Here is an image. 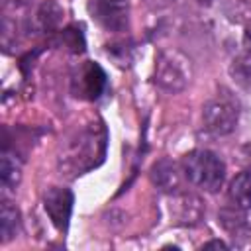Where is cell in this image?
Returning a JSON list of instances; mask_svg holds the SVG:
<instances>
[{
    "label": "cell",
    "instance_id": "cell-1",
    "mask_svg": "<svg viewBox=\"0 0 251 251\" xmlns=\"http://www.w3.org/2000/svg\"><path fill=\"white\" fill-rule=\"evenodd\" d=\"M106 155V129L100 122L76 129L63 145L59 167L69 176H78L104 161Z\"/></svg>",
    "mask_w": 251,
    "mask_h": 251
},
{
    "label": "cell",
    "instance_id": "cell-2",
    "mask_svg": "<svg viewBox=\"0 0 251 251\" xmlns=\"http://www.w3.org/2000/svg\"><path fill=\"white\" fill-rule=\"evenodd\" d=\"M180 167L188 182L204 192H218L226 180L224 161L208 149H194L186 153Z\"/></svg>",
    "mask_w": 251,
    "mask_h": 251
},
{
    "label": "cell",
    "instance_id": "cell-3",
    "mask_svg": "<svg viewBox=\"0 0 251 251\" xmlns=\"http://www.w3.org/2000/svg\"><path fill=\"white\" fill-rule=\"evenodd\" d=\"M192 76V65L186 55L176 49H165L155 59V82L167 92H180Z\"/></svg>",
    "mask_w": 251,
    "mask_h": 251
},
{
    "label": "cell",
    "instance_id": "cell-4",
    "mask_svg": "<svg viewBox=\"0 0 251 251\" xmlns=\"http://www.w3.org/2000/svg\"><path fill=\"white\" fill-rule=\"evenodd\" d=\"M239 120V106L227 94H218L202 108L204 127L214 135H227L235 129Z\"/></svg>",
    "mask_w": 251,
    "mask_h": 251
},
{
    "label": "cell",
    "instance_id": "cell-5",
    "mask_svg": "<svg viewBox=\"0 0 251 251\" xmlns=\"http://www.w3.org/2000/svg\"><path fill=\"white\" fill-rule=\"evenodd\" d=\"M88 12L92 20L106 31H126L129 25L127 0H90Z\"/></svg>",
    "mask_w": 251,
    "mask_h": 251
},
{
    "label": "cell",
    "instance_id": "cell-6",
    "mask_svg": "<svg viewBox=\"0 0 251 251\" xmlns=\"http://www.w3.org/2000/svg\"><path fill=\"white\" fill-rule=\"evenodd\" d=\"M73 202H75V196L65 186H51L43 194V208H45L49 220L53 222V226L61 231H65L69 227Z\"/></svg>",
    "mask_w": 251,
    "mask_h": 251
},
{
    "label": "cell",
    "instance_id": "cell-7",
    "mask_svg": "<svg viewBox=\"0 0 251 251\" xmlns=\"http://www.w3.org/2000/svg\"><path fill=\"white\" fill-rule=\"evenodd\" d=\"M106 88V73L100 65L86 61L80 65L78 73L73 78V92L84 100H96Z\"/></svg>",
    "mask_w": 251,
    "mask_h": 251
},
{
    "label": "cell",
    "instance_id": "cell-8",
    "mask_svg": "<svg viewBox=\"0 0 251 251\" xmlns=\"http://www.w3.org/2000/svg\"><path fill=\"white\" fill-rule=\"evenodd\" d=\"M151 180L153 184L163 190V192H169V194H176L178 188H180V180H182V175H180V169L176 163H173L171 159H161L157 161L153 167H151Z\"/></svg>",
    "mask_w": 251,
    "mask_h": 251
},
{
    "label": "cell",
    "instance_id": "cell-9",
    "mask_svg": "<svg viewBox=\"0 0 251 251\" xmlns=\"http://www.w3.org/2000/svg\"><path fill=\"white\" fill-rule=\"evenodd\" d=\"M175 208H176V222L182 226H194L200 222L204 214V204L196 194H176L175 198Z\"/></svg>",
    "mask_w": 251,
    "mask_h": 251
},
{
    "label": "cell",
    "instance_id": "cell-10",
    "mask_svg": "<svg viewBox=\"0 0 251 251\" xmlns=\"http://www.w3.org/2000/svg\"><path fill=\"white\" fill-rule=\"evenodd\" d=\"M229 200L241 210L251 208V169L241 171L229 182Z\"/></svg>",
    "mask_w": 251,
    "mask_h": 251
},
{
    "label": "cell",
    "instance_id": "cell-11",
    "mask_svg": "<svg viewBox=\"0 0 251 251\" xmlns=\"http://www.w3.org/2000/svg\"><path fill=\"white\" fill-rule=\"evenodd\" d=\"M20 226H22V220H20V212L18 208L4 200L2 202V210H0V235H2V241H10L12 237H16V233L20 231Z\"/></svg>",
    "mask_w": 251,
    "mask_h": 251
},
{
    "label": "cell",
    "instance_id": "cell-12",
    "mask_svg": "<svg viewBox=\"0 0 251 251\" xmlns=\"http://www.w3.org/2000/svg\"><path fill=\"white\" fill-rule=\"evenodd\" d=\"M61 16H63L61 8H59L55 2L47 0V2H43V4L37 8L35 25H37L39 31H43V33L55 31V29L59 27V24H61Z\"/></svg>",
    "mask_w": 251,
    "mask_h": 251
},
{
    "label": "cell",
    "instance_id": "cell-13",
    "mask_svg": "<svg viewBox=\"0 0 251 251\" xmlns=\"http://www.w3.org/2000/svg\"><path fill=\"white\" fill-rule=\"evenodd\" d=\"M22 178V167L16 161L14 155H10L6 149L2 153V163H0V180L4 188H16Z\"/></svg>",
    "mask_w": 251,
    "mask_h": 251
},
{
    "label": "cell",
    "instance_id": "cell-14",
    "mask_svg": "<svg viewBox=\"0 0 251 251\" xmlns=\"http://www.w3.org/2000/svg\"><path fill=\"white\" fill-rule=\"evenodd\" d=\"M63 43L71 49V51H75V53H80L82 49H84V39H82V33H80V29H76V27H67V29H63Z\"/></svg>",
    "mask_w": 251,
    "mask_h": 251
},
{
    "label": "cell",
    "instance_id": "cell-15",
    "mask_svg": "<svg viewBox=\"0 0 251 251\" xmlns=\"http://www.w3.org/2000/svg\"><path fill=\"white\" fill-rule=\"evenodd\" d=\"M243 47H245V55L251 57V24L247 25L245 35H243Z\"/></svg>",
    "mask_w": 251,
    "mask_h": 251
},
{
    "label": "cell",
    "instance_id": "cell-16",
    "mask_svg": "<svg viewBox=\"0 0 251 251\" xmlns=\"http://www.w3.org/2000/svg\"><path fill=\"white\" fill-rule=\"evenodd\" d=\"M202 247H204V249H210V247H218V249H226L227 245H226L224 241H220V239H214V241H208V243H204Z\"/></svg>",
    "mask_w": 251,
    "mask_h": 251
},
{
    "label": "cell",
    "instance_id": "cell-17",
    "mask_svg": "<svg viewBox=\"0 0 251 251\" xmlns=\"http://www.w3.org/2000/svg\"><path fill=\"white\" fill-rule=\"evenodd\" d=\"M149 2H153V4H157V6H165V4H171V2H175V0H149Z\"/></svg>",
    "mask_w": 251,
    "mask_h": 251
},
{
    "label": "cell",
    "instance_id": "cell-18",
    "mask_svg": "<svg viewBox=\"0 0 251 251\" xmlns=\"http://www.w3.org/2000/svg\"><path fill=\"white\" fill-rule=\"evenodd\" d=\"M200 4H204V6H208V4H212V0H198Z\"/></svg>",
    "mask_w": 251,
    "mask_h": 251
}]
</instances>
